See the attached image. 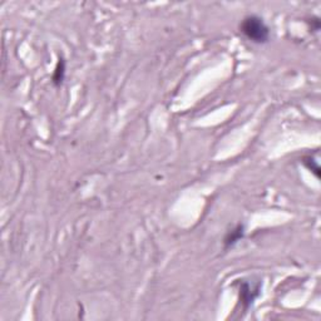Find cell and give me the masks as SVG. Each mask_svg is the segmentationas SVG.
Masks as SVG:
<instances>
[{
    "instance_id": "cell-3",
    "label": "cell",
    "mask_w": 321,
    "mask_h": 321,
    "mask_svg": "<svg viewBox=\"0 0 321 321\" xmlns=\"http://www.w3.org/2000/svg\"><path fill=\"white\" fill-rule=\"evenodd\" d=\"M243 234H245V226L242 224H238L237 226L232 229L231 231H229L226 233L224 238V246L225 249H230L232 246H234L238 241H241V238L243 237Z\"/></svg>"
},
{
    "instance_id": "cell-1",
    "label": "cell",
    "mask_w": 321,
    "mask_h": 321,
    "mask_svg": "<svg viewBox=\"0 0 321 321\" xmlns=\"http://www.w3.org/2000/svg\"><path fill=\"white\" fill-rule=\"evenodd\" d=\"M240 31L255 44H266L270 40V28L259 15H247L240 23Z\"/></svg>"
},
{
    "instance_id": "cell-4",
    "label": "cell",
    "mask_w": 321,
    "mask_h": 321,
    "mask_svg": "<svg viewBox=\"0 0 321 321\" xmlns=\"http://www.w3.org/2000/svg\"><path fill=\"white\" fill-rule=\"evenodd\" d=\"M65 77V60L63 58H59L58 63H57V67L53 72V76H52V82L56 87H59L63 81H64Z\"/></svg>"
},
{
    "instance_id": "cell-5",
    "label": "cell",
    "mask_w": 321,
    "mask_h": 321,
    "mask_svg": "<svg viewBox=\"0 0 321 321\" xmlns=\"http://www.w3.org/2000/svg\"><path fill=\"white\" fill-rule=\"evenodd\" d=\"M302 163H304V166L307 170L311 171L315 175L316 178H320V167H319L315 159L311 158V157H305V158H302Z\"/></svg>"
},
{
    "instance_id": "cell-2",
    "label": "cell",
    "mask_w": 321,
    "mask_h": 321,
    "mask_svg": "<svg viewBox=\"0 0 321 321\" xmlns=\"http://www.w3.org/2000/svg\"><path fill=\"white\" fill-rule=\"evenodd\" d=\"M259 295H260V282L252 285L249 281H243L240 286V302L243 310H247Z\"/></svg>"
},
{
    "instance_id": "cell-6",
    "label": "cell",
    "mask_w": 321,
    "mask_h": 321,
    "mask_svg": "<svg viewBox=\"0 0 321 321\" xmlns=\"http://www.w3.org/2000/svg\"><path fill=\"white\" fill-rule=\"evenodd\" d=\"M311 22L310 23V29L313 31H319L320 30V20L318 19V18H313V19H310Z\"/></svg>"
}]
</instances>
